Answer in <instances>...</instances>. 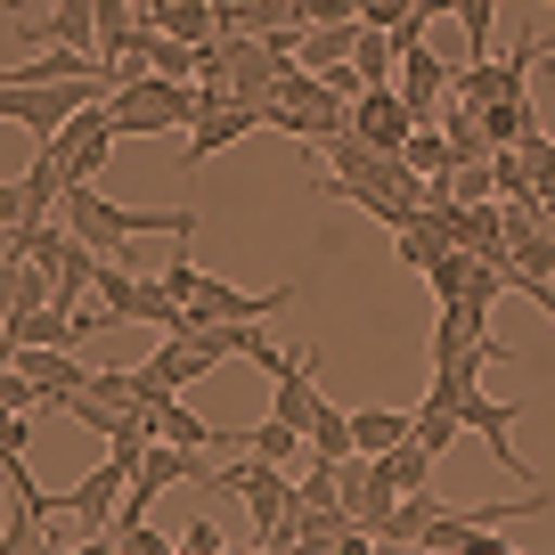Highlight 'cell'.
<instances>
[{
  "instance_id": "obj_24",
  "label": "cell",
  "mask_w": 555,
  "mask_h": 555,
  "mask_svg": "<svg viewBox=\"0 0 555 555\" xmlns=\"http://www.w3.org/2000/svg\"><path fill=\"white\" fill-rule=\"evenodd\" d=\"M474 270H482V254H466V245H450V254L425 270V286H434V302H457L474 286Z\"/></svg>"
},
{
  "instance_id": "obj_30",
  "label": "cell",
  "mask_w": 555,
  "mask_h": 555,
  "mask_svg": "<svg viewBox=\"0 0 555 555\" xmlns=\"http://www.w3.org/2000/svg\"><path fill=\"white\" fill-rule=\"evenodd\" d=\"M457 34L474 41V57H490V34H499V0H457Z\"/></svg>"
},
{
  "instance_id": "obj_13",
  "label": "cell",
  "mask_w": 555,
  "mask_h": 555,
  "mask_svg": "<svg viewBox=\"0 0 555 555\" xmlns=\"http://www.w3.org/2000/svg\"><path fill=\"white\" fill-rule=\"evenodd\" d=\"M254 131H270V122H261V106H254V99H221L205 122H189V172H196V164H212L221 147H237V139H254Z\"/></svg>"
},
{
  "instance_id": "obj_21",
  "label": "cell",
  "mask_w": 555,
  "mask_h": 555,
  "mask_svg": "<svg viewBox=\"0 0 555 555\" xmlns=\"http://www.w3.org/2000/svg\"><path fill=\"white\" fill-rule=\"evenodd\" d=\"M434 515H441V499H434V490H409V499H400L392 515L376 522V547H416V539H425V522H434Z\"/></svg>"
},
{
  "instance_id": "obj_11",
  "label": "cell",
  "mask_w": 555,
  "mask_h": 555,
  "mask_svg": "<svg viewBox=\"0 0 555 555\" xmlns=\"http://www.w3.org/2000/svg\"><path fill=\"white\" fill-rule=\"evenodd\" d=\"M295 295H302L295 278H278L270 295H245V286H229V278L196 270V295H189V319H261V311H278V302H295Z\"/></svg>"
},
{
  "instance_id": "obj_4",
  "label": "cell",
  "mask_w": 555,
  "mask_h": 555,
  "mask_svg": "<svg viewBox=\"0 0 555 555\" xmlns=\"http://www.w3.org/2000/svg\"><path fill=\"white\" fill-rule=\"evenodd\" d=\"M205 490H237V499L254 506V539H270L278 522L302 506V474H295V466H278V457H261V450H245L237 466H212Z\"/></svg>"
},
{
  "instance_id": "obj_25",
  "label": "cell",
  "mask_w": 555,
  "mask_h": 555,
  "mask_svg": "<svg viewBox=\"0 0 555 555\" xmlns=\"http://www.w3.org/2000/svg\"><path fill=\"white\" fill-rule=\"evenodd\" d=\"M50 41H82V50H99V0H57V9H50Z\"/></svg>"
},
{
  "instance_id": "obj_14",
  "label": "cell",
  "mask_w": 555,
  "mask_h": 555,
  "mask_svg": "<svg viewBox=\"0 0 555 555\" xmlns=\"http://www.w3.org/2000/svg\"><path fill=\"white\" fill-rule=\"evenodd\" d=\"M450 245H457V229H450V212H441V205H416L409 221L392 229V261H400V270H416V278L434 270Z\"/></svg>"
},
{
  "instance_id": "obj_20",
  "label": "cell",
  "mask_w": 555,
  "mask_h": 555,
  "mask_svg": "<svg viewBox=\"0 0 555 555\" xmlns=\"http://www.w3.org/2000/svg\"><path fill=\"white\" fill-rule=\"evenodd\" d=\"M351 434H360V457H384L416 434V409H351Z\"/></svg>"
},
{
  "instance_id": "obj_22",
  "label": "cell",
  "mask_w": 555,
  "mask_h": 555,
  "mask_svg": "<svg viewBox=\"0 0 555 555\" xmlns=\"http://www.w3.org/2000/svg\"><path fill=\"white\" fill-rule=\"evenodd\" d=\"M237 450H261V457H278V466H295V457H311V434L286 425V416H261L254 434H237Z\"/></svg>"
},
{
  "instance_id": "obj_28",
  "label": "cell",
  "mask_w": 555,
  "mask_h": 555,
  "mask_svg": "<svg viewBox=\"0 0 555 555\" xmlns=\"http://www.w3.org/2000/svg\"><path fill=\"white\" fill-rule=\"evenodd\" d=\"M457 434H466V425H457V409H450V400H425V409H416V441H425V450H450V441Z\"/></svg>"
},
{
  "instance_id": "obj_29",
  "label": "cell",
  "mask_w": 555,
  "mask_h": 555,
  "mask_svg": "<svg viewBox=\"0 0 555 555\" xmlns=\"http://www.w3.org/2000/svg\"><path fill=\"white\" fill-rule=\"evenodd\" d=\"M441 189H450L457 205H490V196H499V172H490V156H482V164H457Z\"/></svg>"
},
{
  "instance_id": "obj_19",
  "label": "cell",
  "mask_w": 555,
  "mask_h": 555,
  "mask_svg": "<svg viewBox=\"0 0 555 555\" xmlns=\"http://www.w3.org/2000/svg\"><path fill=\"white\" fill-rule=\"evenodd\" d=\"M302 434H311V457H335V466H344V457H360V434H351V409H335L327 392H319V409H311V425H302Z\"/></svg>"
},
{
  "instance_id": "obj_9",
  "label": "cell",
  "mask_w": 555,
  "mask_h": 555,
  "mask_svg": "<svg viewBox=\"0 0 555 555\" xmlns=\"http://www.w3.org/2000/svg\"><path fill=\"white\" fill-rule=\"evenodd\" d=\"M131 474H139L131 457H115V450H106V466H90L82 482L66 490V515L82 522V531H115V515H122V490H131Z\"/></svg>"
},
{
  "instance_id": "obj_1",
  "label": "cell",
  "mask_w": 555,
  "mask_h": 555,
  "mask_svg": "<svg viewBox=\"0 0 555 555\" xmlns=\"http://www.w3.org/2000/svg\"><path fill=\"white\" fill-rule=\"evenodd\" d=\"M57 221H66L74 237H90L99 254H122L131 237H196V205H164V212L156 205H115L99 180H74Z\"/></svg>"
},
{
  "instance_id": "obj_23",
  "label": "cell",
  "mask_w": 555,
  "mask_h": 555,
  "mask_svg": "<svg viewBox=\"0 0 555 555\" xmlns=\"http://www.w3.org/2000/svg\"><path fill=\"white\" fill-rule=\"evenodd\" d=\"M409 164L425 180H450L457 172V147H450V131H441V122H416V139H409Z\"/></svg>"
},
{
  "instance_id": "obj_18",
  "label": "cell",
  "mask_w": 555,
  "mask_h": 555,
  "mask_svg": "<svg viewBox=\"0 0 555 555\" xmlns=\"http://www.w3.org/2000/svg\"><path fill=\"white\" fill-rule=\"evenodd\" d=\"M221 9V34H278V25H302V0H212Z\"/></svg>"
},
{
  "instance_id": "obj_6",
  "label": "cell",
  "mask_w": 555,
  "mask_h": 555,
  "mask_svg": "<svg viewBox=\"0 0 555 555\" xmlns=\"http://www.w3.org/2000/svg\"><path fill=\"white\" fill-rule=\"evenodd\" d=\"M99 327H106L99 302H90V311H66V302H25V311L0 319V360L25 351V344H82V335H99Z\"/></svg>"
},
{
  "instance_id": "obj_12",
  "label": "cell",
  "mask_w": 555,
  "mask_h": 555,
  "mask_svg": "<svg viewBox=\"0 0 555 555\" xmlns=\"http://www.w3.org/2000/svg\"><path fill=\"white\" fill-rule=\"evenodd\" d=\"M392 82H400V99L416 106V122H434L441 106H450V90H457V66H450L441 50H425V41H416V50H400V74H392Z\"/></svg>"
},
{
  "instance_id": "obj_10",
  "label": "cell",
  "mask_w": 555,
  "mask_h": 555,
  "mask_svg": "<svg viewBox=\"0 0 555 555\" xmlns=\"http://www.w3.org/2000/svg\"><path fill=\"white\" fill-rule=\"evenodd\" d=\"M425 400H434V392H425ZM450 409H457V425H466V434H482V441H490V457H499V466H515L522 482H531V466H522L515 441H506V434L522 425V400H490L482 384H474V392H457Z\"/></svg>"
},
{
  "instance_id": "obj_5",
  "label": "cell",
  "mask_w": 555,
  "mask_h": 555,
  "mask_svg": "<svg viewBox=\"0 0 555 555\" xmlns=\"http://www.w3.org/2000/svg\"><path fill=\"white\" fill-rule=\"evenodd\" d=\"M0 482H9V531H0V555H34L41 547V515H57L66 499H50V490L34 482L25 450H0Z\"/></svg>"
},
{
  "instance_id": "obj_3",
  "label": "cell",
  "mask_w": 555,
  "mask_h": 555,
  "mask_svg": "<svg viewBox=\"0 0 555 555\" xmlns=\"http://www.w3.org/2000/svg\"><path fill=\"white\" fill-rule=\"evenodd\" d=\"M106 90H115V74H90V82H9V74H0V122H17V131H34V139H57L90 99H106Z\"/></svg>"
},
{
  "instance_id": "obj_16",
  "label": "cell",
  "mask_w": 555,
  "mask_h": 555,
  "mask_svg": "<svg viewBox=\"0 0 555 555\" xmlns=\"http://www.w3.org/2000/svg\"><path fill=\"white\" fill-rule=\"evenodd\" d=\"M270 384H278V392H270V416H286V425H311V409H319V351L302 344Z\"/></svg>"
},
{
  "instance_id": "obj_8",
  "label": "cell",
  "mask_w": 555,
  "mask_h": 555,
  "mask_svg": "<svg viewBox=\"0 0 555 555\" xmlns=\"http://www.w3.org/2000/svg\"><path fill=\"white\" fill-rule=\"evenodd\" d=\"M555 499H490V506H441L434 522H425V539L416 547H434V555H450L457 539H474V531H499V522H515V515H547Z\"/></svg>"
},
{
  "instance_id": "obj_34",
  "label": "cell",
  "mask_w": 555,
  "mask_h": 555,
  "mask_svg": "<svg viewBox=\"0 0 555 555\" xmlns=\"http://www.w3.org/2000/svg\"><path fill=\"white\" fill-rule=\"evenodd\" d=\"M172 9H180V0H139V17H147V25H164Z\"/></svg>"
},
{
  "instance_id": "obj_27",
  "label": "cell",
  "mask_w": 555,
  "mask_h": 555,
  "mask_svg": "<svg viewBox=\"0 0 555 555\" xmlns=\"http://www.w3.org/2000/svg\"><path fill=\"white\" fill-rule=\"evenodd\" d=\"M131 302H139V278L106 254V270H99V311H106V327H115V319H131Z\"/></svg>"
},
{
  "instance_id": "obj_7",
  "label": "cell",
  "mask_w": 555,
  "mask_h": 555,
  "mask_svg": "<svg viewBox=\"0 0 555 555\" xmlns=\"http://www.w3.org/2000/svg\"><path fill=\"white\" fill-rule=\"evenodd\" d=\"M351 131H360L376 156H409V139H416V106L400 99V82H367L360 99H351Z\"/></svg>"
},
{
  "instance_id": "obj_15",
  "label": "cell",
  "mask_w": 555,
  "mask_h": 555,
  "mask_svg": "<svg viewBox=\"0 0 555 555\" xmlns=\"http://www.w3.org/2000/svg\"><path fill=\"white\" fill-rule=\"evenodd\" d=\"M9 360H17V367H25V376H34L50 400L82 392V384L99 376V367H82V360H74V344H25V351H9Z\"/></svg>"
},
{
  "instance_id": "obj_36",
  "label": "cell",
  "mask_w": 555,
  "mask_h": 555,
  "mask_svg": "<svg viewBox=\"0 0 555 555\" xmlns=\"http://www.w3.org/2000/svg\"><path fill=\"white\" fill-rule=\"evenodd\" d=\"M547 57H555V41H547Z\"/></svg>"
},
{
  "instance_id": "obj_2",
  "label": "cell",
  "mask_w": 555,
  "mask_h": 555,
  "mask_svg": "<svg viewBox=\"0 0 555 555\" xmlns=\"http://www.w3.org/2000/svg\"><path fill=\"white\" fill-rule=\"evenodd\" d=\"M261 122H270V131H286V139H302V147H327V139L351 122V99H335V90L295 57V66L278 74V90L261 99Z\"/></svg>"
},
{
  "instance_id": "obj_33",
  "label": "cell",
  "mask_w": 555,
  "mask_h": 555,
  "mask_svg": "<svg viewBox=\"0 0 555 555\" xmlns=\"http://www.w3.org/2000/svg\"><path fill=\"white\" fill-rule=\"evenodd\" d=\"M409 9H416V0H360V17H367V25H400Z\"/></svg>"
},
{
  "instance_id": "obj_26",
  "label": "cell",
  "mask_w": 555,
  "mask_h": 555,
  "mask_svg": "<svg viewBox=\"0 0 555 555\" xmlns=\"http://www.w3.org/2000/svg\"><path fill=\"white\" fill-rule=\"evenodd\" d=\"M164 34H180V41L205 50V41H221V9H212V0H180L172 17H164Z\"/></svg>"
},
{
  "instance_id": "obj_17",
  "label": "cell",
  "mask_w": 555,
  "mask_h": 555,
  "mask_svg": "<svg viewBox=\"0 0 555 555\" xmlns=\"http://www.w3.org/2000/svg\"><path fill=\"white\" fill-rule=\"evenodd\" d=\"M147 425H156V441H180V450H221V441H237V434H221V425H205L180 392L147 400Z\"/></svg>"
},
{
  "instance_id": "obj_35",
  "label": "cell",
  "mask_w": 555,
  "mask_h": 555,
  "mask_svg": "<svg viewBox=\"0 0 555 555\" xmlns=\"http://www.w3.org/2000/svg\"><path fill=\"white\" fill-rule=\"evenodd\" d=\"M522 302H539V311L555 319V278H547V286H531V295H522Z\"/></svg>"
},
{
  "instance_id": "obj_32",
  "label": "cell",
  "mask_w": 555,
  "mask_h": 555,
  "mask_svg": "<svg viewBox=\"0 0 555 555\" xmlns=\"http://www.w3.org/2000/svg\"><path fill=\"white\" fill-rule=\"evenodd\" d=\"M360 0H302V25H351Z\"/></svg>"
},
{
  "instance_id": "obj_31",
  "label": "cell",
  "mask_w": 555,
  "mask_h": 555,
  "mask_svg": "<svg viewBox=\"0 0 555 555\" xmlns=\"http://www.w3.org/2000/svg\"><path fill=\"white\" fill-rule=\"evenodd\" d=\"M180 555H229V539H221V522H205L196 515L189 531H180Z\"/></svg>"
}]
</instances>
